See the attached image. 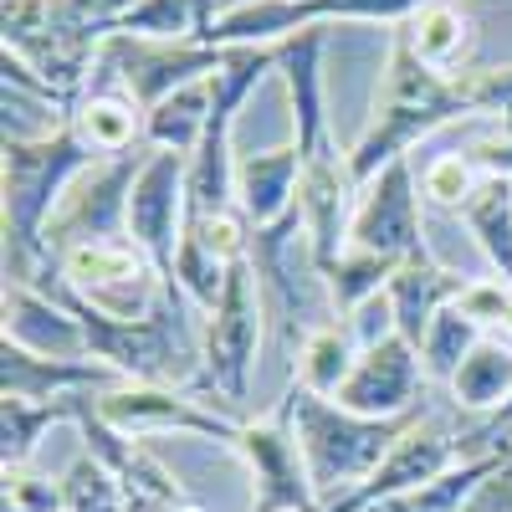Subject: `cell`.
I'll return each mask as SVG.
<instances>
[{
	"mask_svg": "<svg viewBox=\"0 0 512 512\" xmlns=\"http://www.w3.org/2000/svg\"><path fill=\"white\" fill-rule=\"evenodd\" d=\"M349 246L369 256H390V262H415L425 251V200L415 180V159H400L359 190L354 221H349Z\"/></svg>",
	"mask_w": 512,
	"mask_h": 512,
	"instance_id": "cell-10",
	"label": "cell"
},
{
	"mask_svg": "<svg viewBox=\"0 0 512 512\" xmlns=\"http://www.w3.org/2000/svg\"><path fill=\"white\" fill-rule=\"evenodd\" d=\"M415 180H420V200L425 210H446V216H461V205L477 195V185L487 180L477 159L466 154V149H451V154H431L420 169H415Z\"/></svg>",
	"mask_w": 512,
	"mask_h": 512,
	"instance_id": "cell-28",
	"label": "cell"
},
{
	"mask_svg": "<svg viewBox=\"0 0 512 512\" xmlns=\"http://www.w3.org/2000/svg\"><path fill=\"white\" fill-rule=\"evenodd\" d=\"M169 282L190 297V308L200 318H210V313H216V303H221V292H226V282H231V267L205 246V236L195 226H185L180 251H175V267H169Z\"/></svg>",
	"mask_w": 512,
	"mask_h": 512,
	"instance_id": "cell-27",
	"label": "cell"
},
{
	"mask_svg": "<svg viewBox=\"0 0 512 512\" xmlns=\"http://www.w3.org/2000/svg\"><path fill=\"white\" fill-rule=\"evenodd\" d=\"M359 338L349 333V323H328L318 328L303 354H297V369H292V384H303L308 395H323V400H338V390L349 384L354 364H359Z\"/></svg>",
	"mask_w": 512,
	"mask_h": 512,
	"instance_id": "cell-22",
	"label": "cell"
},
{
	"mask_svg": "<svg viewBox=\"0 0 512 512\" xmlns=\"http://www.w3.org/2000/svg\"><path fill=\"white\" fill-rule=\"evenodd\" d=\"M93 415L108 431L128 441H175V436H205V441H226L236 446L241 425L226 420L221 410H210L200 395L175 390V384H113L103 395H88Z\"/></svg>",
	"mask_w": 512,
	"mask_h": 512,
	"instance_id": "cell-6",
	"label": "cell"
},
{
	"mask_svg": "<svg viewBox=\"0 0 512 512\" xmlns=\"http://www.w3.org/2000/svg\"><path fill=\"white\" fill-rule=\"evenodd\" d=\"M507 303H512V282H502V277H472L461 287V297H456V308L472 318L482 333H497Z\"/></svg>",
	"mask_w": 512,
	"mask_h": 512,
	"instance_id": "cell-33",
	"label": "cell"
},
{
	"mask_svg": "<svg viewBox=\"0 0 512 512\" xmlns=\"http://www.w3.org/2000/svg\"><path fill=\"white\" fill-rule=\"evenodd\" d=\"M466 118H477L472 93H466V72H456V77L431 72L405 47V36L390 31V41H384V62L374 72L369 118L359 128V139L349 144L354 180L369 185L379 169L410 159L420 144H431L436 134H446V128H456Z\"/></svg>",
	"mask_w": 512,
	"mask_h": 512,
	"instance_id": "cell-1",
	"label": "cell"
},
{
	"mask_svg": "<svg viewBox=\"0 0 512 512\" xmlns=\"http://www.w3.org/2000/svg\"><path fill=\"white\" fill-rule=\"evenodd\" d=\"M497 461H502V456H472V461L451 466L446 477L425 482V487H415V492H400V497L374 502L369 512H466V502L477 497V487L497 472Z\"/></svg>",
	"mask_w": 512,
	"mask_h": 512,
	"instance_id": "cell-25",
	"label": "cell"
},
{
	"mask_svg": "<svg viewBox=\"0 0 512 512\" xmlns=\"http://www.w3.org/2000/svg\"><path fill=\"white\" fill-rule=\"evenodd\" d=\"M0 128H6V144H47L57 139L62 128L72 123L77 113V98L52 88L41 72H31L21 57H0Z\"/></svg>",
	"mask_w": 512,
	"mask_h": 512,
	"instance_id": "cell-14",
	"label": "cell"
},
{
	"mask_svg": "<svg viewBox=\"0 0 512 512\" xmlns=\"http://www.w3.org/2000/svg\"><path fill=\"white\" fill-rule=\"evenodd\" d=\"M72 128L98 159L144 149V108L118 88H88L82 93L77 113H72Z\"/></svg>",
	"mask_w": 512,
	"mask_h": 512,
	"instance_id": "cell-19",
	"label": "cell"
},
{
	"mask_svg": "<svg viewBox=\"0 0 512 512\" xmlns=\"http://www.w3.org/2000/svg\"><path fill=\"white\" fill-rule=\"evenodd\" d=\"M466 512H512V456L497 461V472L477 487V497L466 502Z\"/></svg>",
	"mask_w": 512,
	"mask_h": 512,
	"instance_id": "cell-35",
	"label": "cell"
},
{
	"mask_svg": "<svg viewBox=\"0 0 512 512\" xmlns=\"http://www.w3.org/2000/svg\"><path fill=\"white\" fill-rule=\"evenodd\" d=\"M262 349H267L262 292H256L251 262H236L216 313L205 318V359H200V379L190 384V395H200L226 420L246 425L256 415L251 395H256V359H262Z\"/></svg>",
	"mask_w": 512,
	"mask_h": 512,
	"instance_id": "cell-5",
	"label": "cell"
},
{
	"mask_svg": "<svg viewBox=\"0 0 512 512\" xmlns=\"http://www.w3.org/2000/svg\"><path fill=\"white\" fill-rule=\"evenodd\" d=\"M123 384L98 359H36L26 349L0 344V390L16 400H72V395H103Z\"/></svg>",
	"mask_w": 512,
	"mask_h": 512,
	"instance_id": "cell-16",
	"label": "cell"
},
{
	"mask_svg": "<svg viewBox=\"0 0 512 512\" xmlns=\"http://www.w3.org/2000/svg\"><path fill=\"white\" fill-rule=\"evenodd\" d=\"M185 226H190V154L149 149L134 195H128V241L149 256L159 277H169Z\"/></svg>",
	"mask_w": 512,
	"mask_h": 512,
	"instance_id": "cell-11",
	"label": "cell"
},
{
	"mask_svg": "<svg viewBox=\"0 0 512 512\" xmlns=\"http://www.w3.org/2000/svg\"><path fill=\"white\" fill-rule=\"evenodd\" d=\"M446 400L466 420H487L512 400V344L507 338H497V333L482 338L472 349V359H466L456 369V379L446 384Z\"/></svg>",
	"mask_w": 512,
	"mask_h": 512,
	"instance_id": "cell-18",
	"label": "cell"
},
{
	"mask_svg": "<svg viewBox=\"0 0 512 512\" xmlns=\"http://www.w3.org/2000/svg\"><path fill=\"white\" fill-rule=\"evenodd\" d=\"M98 154L77 139V128L67 123L57 139L47 144H6L0 159V216H6V282H36L47 272V226L57 216L62 195L72 180L88 169Z\"/></svg>",
	"mask_w": 512,
	"mask_h": 512,
	"instance_id": "cell-3",
	"label": "cell"
},
{
	"mask_svg": "<svg viewBox=\"0 0 512 512\" xmlns=\"http://www.w3.org/2000/svg\"><path fill=\"white\" fill-rule=\"evenodd\" d=\"M57 482H62L67 512H128V487H123V477L113 472L108 461H98L93 451H82Z\"/></svg>",
	"mask_w": 512,
	"mask_h": 512,
	"instance_id": "cell-29",
	"label": "cell"
},
{
	"mask_svg": "<svg viewBox=\"0 0 512 512\" xmlns=\"http://www.w3.org/2000/svg\"><path fill=\"white\" fill-rule=\"evenodd\" d=\"M400 267H405V262H390V256H369V251H354V246H349V251L328 267V287H333L338 318H349L354 308L369 303V297H379Z\"/></svg>",
	"mask_w": 512,
	"mask_h": 512,
	"instance_id": "cell-30",
	"label": "cell"
},
{
	"mask_svg": "<svg viewBox=\"0 0 512 512\" xmlns=\"http://www.w3.org/2000/svg\"><path fill=\"white\" fill-rule=\"evenodd\" d=\"M236 456L246 461V477H251V512H323L303 446H297V431H292L287 395L241 425Z\"/></svg>",
	"mask_w": 512,
	"mask_h": 512,
	"instance_id": "cell-8",
	"label": "cell"
},
{
	"mask_svg": "<svg viewBox=\"0 0 512 512\" xmlns=\"http://www.w3.org/2000/svg\"><path fill=\"white\" fill-rule=\"evenodd\" d=\"M507 123H512V113H507Z\"/></svg>",
	"mask_w": 512,
	"mask_h": 512,
	"instance_id": "cell-36",
	"label": "cell"
},
{
	"mask_svg": "<svg viewBox=\"0 0 512 512\" xmlns=\"http://www.w3.org/2000/svg\"><path fill=\"white\" fill-rule=\"evenodd\" d=\"M482 328L466 318L456 303L451 308H441L436 313V323L425 328V338H420V364H425V379L436 384V390H446V384L456 379V369L472 359V349L482 344Z\"/></svg>",
	"mask_w": 512,
	"mask_h": 512,
	"instance_id": "cell-26",
	"label": "cell"
},
{
	"mask_svg": "<svg viewBox=\"0 0 512 512\" xmlns=\"http://www.w3.org/2000/svg\"><path fill=\"white\" fill-rule=\"evenodd\" d=\"M251 272H256V292H262V313H267V344L277 349V359L287 364V374L297 369L303 344L328 328L344 323L333 303L328 272L318 262V251L308 241L303 210H287L282 221L251 231Z\"/></svg>",
	"mask_w": 512,
	"mask_h": 512,
	"instance_id": "cell-2",
	"label": "cell"
},
{
	"mask_svg": "<svg viewBox=\"0 0 512 512\" xmlns=\"http://www.w3.org/2000/svg\"><path fill=\"white\" fill-rule=\"evenodd\" d=\"M205 118H210V77L190 82V88L169 93L164 103H154L144 113V144L149 149H175V154H195L205 139Z\"/></svg>",
	"mask_w": 512,
	"mask_h": 512,
	"instance_id": "cell-23",
	"label": "cell"
},
{
	"mask_svg": "<svg viewBox=\"0 0 512 512\" xmlns=\"http://www.w3.org/2000/svg\"><path fill=\"white\" fill-rule=\"evenodd\" d=\"M297 190H303V154H297L292 139L236 154V210L246 216L251 231H262L282 221L287 210H297Z\"/></svg>",
	"mask_w": 512,
	"mask_h": 512,
	"instance_id": "cell-15",
	"label": "cell"
},
{
	"mask_svg": "<svg viewBox=\"0 0 512 512\" xmlns=\"http://www.w3.org/2000/svg\"><path fill=\"white\" fill-rule=\"evenodd\" d=\"M287 405H292V431H297V446H303V461H308V477L318 487L323 512L338 507L344 497H354L379 472V461L390 456V446L431 410L425 405V410L400 415V420H374V415L344 410L338 400L308 395L303 384L287 390Z\"/></svg>",
	"mask_w": 512,
	"mask_h": 512,
	"instance_id": "cell-4",
	"label": "cell"
},
{
	"mask_svg": "<svg viewBox=\"0 0 512 512\" xmlns=\"http://www.w3.org/2000/svg\"><path fill=\"white\" fill-rule=\"evenodd\" d=\"M118 31L139 41H200V0H139Z\"/></svg>",
	"mask_w": 512,
	"mask_h": 512,
	"instance_id": "cell-31",
	"label": "cell"
},
{
	"mask_svg": "<svg viewBox=\"0 0 512 512\" xmlns=\"http://www.w3.org/2000/svg\"><path fill=\"white\" fill-rule=\"evenodd\" d=\"M400 36H405V47L431 67V72H446V77H456V67L466 62V52H472V16H466L456 0H425V6L405 21V26H395ZM466 72V67H461Z\"/></svg>",
	"mask_w": 512,
	"mask_h": 512,
	"instance_id": "cell-20",
	"label": "cell"
},
{
	"mask_svg": "<svg viewBox=\"0 0 512 512\" xmlns=\"http://www.w3.org/2000/svg\"><path fill=\"white\" fill-rule=\"evenodd\" d=\"M6 502L21 512H67L62 482L41 466H6Z\"/></svg>",
	"mask_w": 512,
	"mask_h": 512,
	"instance_id": "cell-32",
	"label": "cell"
},
{
	"mask_svg": "<svg viewBox=\"0 0 512 512\" xmlns=\"http://www.w3.org/2000/svg\"><path fill=\"white\" fill-rule=\"evenodd\" d=\"M461 431H466V415H456L451 405L446 410H425L410 431L390 446V456L379 461V472L354 497H344V502L328 507V512H369L384 497H400V492H415L425 482L446 477L451 466L466 461L461 456Z\"/></svg>",
	"mask_w": 512,
	"mask_h": 512,
	"instance_id": "cell-9",
	"label": "cell"
},
{
	"mask_svg": "<svg viewBox=\"0 0 512 512\" xmlns=\"http://www.w3.org/2000/svg\"><path fill=\"white\" fill-rule=\"evenodd\" d=\"M344 323H349V333L359 338V349L379 344V338H390V333H395V313H390V297H384V292H379V297H369V303H364V308H354V313H349Z\"/></svg>",
	"mask_w": 512,
	"mask_h": 512,
	"instance_id": "cell-34",
	"label": "cell"
},
{
	"mask_svg": "<svg viewBox=\"0 0 512 512\" xmlns=\"http://www.w3.org/2000/svg\"><path fill=\"white\" fill-rule=\"evenodd\" d=\"M461 287H466V277L451 272V267H441V262H431V256H415V262H405V267L390 277V287H384V297H390V313H395V333L405 338V344L420 349L425 328L436 323L441 308L456 303Z\"/></svg>",
	"mask_w": 512,
	"mask_h": 512,
	"instance_id": "cell-17",
	"label": "cell"
},
{
	"mask_svg": "<svg viewBox=\"0 0 512 512\" xmlns=\"http://www.w3.org/2000/svg\"><path fill=\"white\" fill-rule=\"evenodd\" d=\"M0 308H6L0 344L26 349L36 359H93L88 328H82V318L62 303L57 292L36 287V282H6Z\"/></svg>",
	"mask_w": 512,
	"mask_h": 512,
	"instance_id": "cell-13",
	"label": "cell"
},
{
	"mask_svg": "<svg viewBox=\"0 0 512 512\" xmlns=\"http://www.w3.org/2000/svg\"><path fill=\"white\" fill-rule=\"evenodd\" d=\"M461 226L472 231V241L487 256L492 277L512 282V180L487 175L477 185V195L461 205Z\"/></svg>",
	"mask_w": 512,
	"mask_h": 512,
	"instance_id": "cell-21",
	"label": "cell"
},
{
	"mask_svg": "<svg viewBox=\"0 0 512 512\" xmlns=\"http://www.w3.org/2000/svg\"><path fill=\"white\" fill-rule=\"evenodd\" d=\"M144 159H149V144L134 149V154L93 159L72 180V190L62 195L57 216L47 226V267L57 262V256L77 251V246L128 236V195H134V180H139Z\"/></svg>",
	"mask_w": 512,
	"mask_h": 512,
	"instance_id": "cell-7",
	"label": "cell"
},
{
	"mask_svg": "<svg viewBox=\"0 0 512 512\" xmlns=\"http://www.w3.org/2000/svg\"><path fill=\"white\" fill-rule=\"evenodd\" d=\"M436 384L425 379V364H420V349L405 344L400 333L379 338L369 344L349 374V384L338 390V405L354 410V415H374V420H400V415H415L425 410Z\"/></svg>",
	"mask_w": 512,
	"mask_h": 512,
	"instance_id": "cell-12",
	"label": "cell"
},
{
	"mask_svg": "<svg viewBox=\"0 0 512 512\" xmlns=\"http://www.w3.org/2000/svg\"><path fill=\"white\" fill-rule=\"evenodd\" d=\"M62 420H72V400H16L6 395L0 405V461L6 466H31L36 451Z\"/></svg>",
	"mask_w": 512,
	"mask_h": 512,
	"instance_id": "cell-24",
	"label": "cell"
}]
</instances>
